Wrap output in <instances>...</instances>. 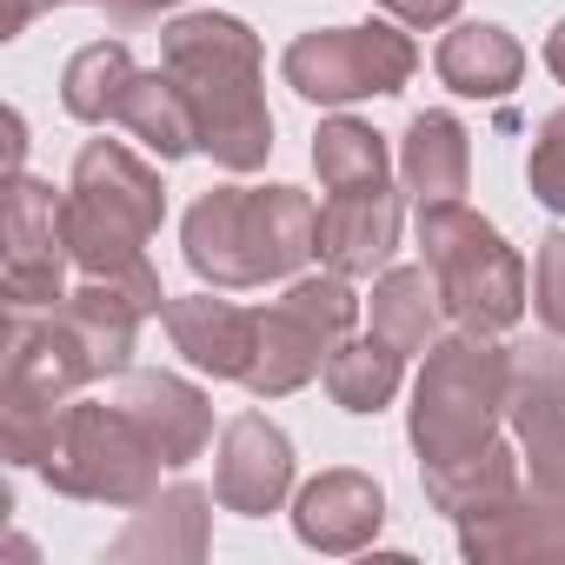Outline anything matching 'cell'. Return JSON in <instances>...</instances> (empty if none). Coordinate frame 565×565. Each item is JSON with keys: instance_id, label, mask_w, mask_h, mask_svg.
Here are the masks:
<instances>
[{"instance_id": "cell-1", "label": "cell", "mask_w": 565, "mask_h": 565, "mask_svg": "<svg viewBox=\"0 0 565 565\" xmlns=\"http://www.w3.org/2000/svg\"><path fill=\"white\" fill-rule=\"evenodd\" d=\"M160 67L180 81L200 120V153L226 173H253L273 153V114L259 94V34L239 14H180L160 34Z\"/></svg>"}, {"instance_id": "cell-2", "label": "cell", "mask_w": 565, "mask_h": 565, "mask_svg": "<svg viewBox=\"0 0 565 565\" xmlns=\"http://www.w3.org/2000/svg\"><path fill=\"white\" fill-rule=\"evenodd\" d=\"M186 266L220 294L294 279L320 253V206L300 186H213L180 220Z\"/></svg>"}, {"instance_id": "cell-3", "label": "cell", "mask_w": 565, "mask_h": 565, "mask_svg": "<svg viewBox=\"0 0 565 565\" xmlns=\"http://www.w3.org/2000/svg\"><path fill=\"white\" fill-rule=\"evenodd\" d=\"M67 246L87 279H120L147 266V239L167 220V186L160 173L120 147V140H87L67 180Z\"/></svg>"}, {"instance_id": "cell-4", "label": "cell", "mask_w": 565, "mask_h": 565, "mask_svg": "<svg viewBox=\"0 0 565 565\" xmlns=\"http://www.w3.org/2000/svg\"><path fill=\"white\" fill-rule=\"evenodd\" d=\"M505 426V347L499 333H452L426 353L419 386H413V452L419 466H452L486 446H499Z\"/></svg>"}, {"instance_id": "cell-5", "label": "cell", "mask_w": 565, "mask_h": 565, "mask_svg": "<svg viewBox=\"0 0 565 565\" xmlns=\"http://www.w3.org/2000/svg\"><path fill=\"white\" fill-rule=\"evenodd\" d=\"M419 253L426 273L439 279L446 320L466 333H512L525 313V259L505 246L492 220H479L466 200L419 206Z\"/></svg>"}, {"instance_id": "cell-6", "label": "cell", "mask_w": 565, "mask_h": 565, "mask_svg": "<svg viewBox=\"0 0 565 565\" xmlns=\"http://www.w3.org/2000/svg\"><path fill=\"white\" fill-rule=\"evenodd\" d=\"M160 446L134 426V413L120 399H67L54 452L41 459V479L67 499H94V505H140L160 492Z\"/></svg>"}, {"instance_id": "cell-7", "label": "cell", "mask_w": 565, "mask_h": 565, "mask_svg": "<svg viewBox=\"0 0 565 565\" xmlns=\"http://www.w3.org/2000/svg\"><path fill=\"white\" fill-rule=\"evenodd\" d=\"M360 300H353V279L347 273H307L294 279L273 307H259V353L246 373L253 399H287L307 380H320L333 366V353L353 340Z\"/></svg>"}, {"instance_id": "cell-8", "label": "cell", "mask_w": 565, "mask_h": 565, "mask_svg": "<svg viewBox=\"0 0 565 565\" xmlns=\"http://www.w3.org/2000/svg\"><path fill=\"white\" fill-rule=\"evenodd\" d=\"M419 67V47L373 21V28H313L287 47L279 74L287 87L313 107H353V100H373V94H399Z\"/></svg>"}, {"instance_id": "cell-9", "label": "cell", "mask_w": 565, "mask_h": 565, "mask_svg": "<svg viewBox=\"0 0 565 565\" xmlns=\"http://www.w3.org/2000/svg\"><path fill=\"white\" fill-rule=\"evenodd\" d=\"M67 193H54L47 180L14 173L8 180V266H0V300L8 307H61L67 300Z\"/></svg>"}, {"instance_id": "cell-10", "label": "cell", "mask_w": 565, "mask_h": 565, "mask_svg": "<svg viewBox=\"0 0 565 565\" xmlns=\"http://www.w3.org/2000/svg\"><path fill=\"white\" fill-rule=\"evenodd\" d=\"M294 492V439L279 433L266 413H239L220 433V466H213V499L239 519L279 512V499Z\"/></svg>"}, {"instance_id": "cell-11", "label": "cell", "mask_w": 565, "mask_h": 565, "mask_svg": "<svg viewBox=\"0 0 565 565\" xmlns=\"http://www.w3.org/2000/svg\"><path fill=\"white\" fill-rule=\"evenodd\" d=\"M393 246H399V193H393V180L327 193V206H320V259L333 273L373 279V273H386Z\"/></svg>"}, {"instance_id": "cell-12", "label": "cell", "mask_w": 565, "mask_h": 565, "mask_svg": "<svg viewBox=\"0 0 565 565\" xmlns=\"http://www.w3.org/2000/svg\"><path fill=\"white\" fill-rule=\"evenodd\" d=\"M380 525H386V492H380L373 472H353V466L320 472V479L300 486V499H294V532H300V545L333 552V558L373 545Z\"/></svg>"}, {"instance_id": "cell-13", "label": "cell", "mask_w": 565, "mask_h": 565, "mask_svg": "<svg viewBox=\"0 0 565 565\" xmlns=\"http://www.w3.org/2000/svg\"><path fill=\"white\" fill-rule=\"evenodd\" d=\"M167 333H173V353L213 380H239L253 373V353H259V313L233 307V300H213V294H186V300H167Z\"/></svg>"}, {"instance_id": "cell-14", "label": "cell", "mask_w": 565, "mask_h": 565, "mask_svg": "<svg viewBox=\"0 0 565 565\" xmlns=\"http://www.w3.org/2000/svg\"><path fill=\"white\" fill-rule=\"evenodd\" d=\"M114 399L134 413V426L160 446L167 466H193L213 446V406L180 373H120V393Z\"/></svg>"}, {"instance_id": "cell-15", "label": "cell", "mask_w": 565, "mask_h": 565, "mask_svg": "<svg viewBox=\"0 0 565 565\" xmlns=\"http://www.w3.org/2000/svg\"><path fill=\"white\" fill-rule=\"evenodd\" d=\"M459 552L472 565L499 558H565V499L558 492H512L472 519H459Z\"/></svg>"}, {"instance_id": "cell-16", "label": "cell", "mask_w": 565, "mask_h": 565, "mask_svg": "<svg viewBox=\"0 0 565 565\" xmlns=\"http://www.w3.org/2000/svg\"><path fill=\"white\" fill-rule=\"evenodd\" d=\"M206 525H213V499L200 492V486H167V492H153V499H140L134 505V519H127V532L107 545V558L114 565H134V558H206Z\"/></svg>"}, {"instance_id": "cell-17", "label": "cell", "mask_w": 565, "mask_h": 565, "mask_svg": "<svg viewBox=\"0 0 565 565\" xmlns=\"http://www.w3.org/2000/svg\"><path fill=\"white\" fill-rule=\"evenodd\" d=\"M433 74L466 100H505L525 74V47L492 21H466L433 47Z\"/></svg>"}, {"instance_id": "cell-18", "label": "cell", "mask_w": 565, "mask_h": 565, "mask_svg": "<svg viewBox=\"0 0 565 565\" xmlns=\"http://www.w3.org/2000/svg\"><path fill=\"white\" fill-rule=\"evenodd\" d=\"M399 180H406V193L419 206L459 200L466 180H472V140H466V127L452 114H439V107L413 114V127L399 140Z\"/></svg>"}, {"instance_id": "cell-19", "label": "cell", "mask_w": 565, "mask_h": 565, "mask_svg": "<svg viewBox=\"0 0 565 565\" xmlns=\"http://www.w3.org/2000/svg\"><path fill=\"white\" fill-rule=\"evenodd\" d=\"M439 327H446V300H439V279L426 266H386L373 279V333L393 353L426 360L439 347Z\"/></svg>"}, {"instance_id": "cell-20", "label": "cell", "mask_w": 565, "mask_h": 565, "mask_svg": "<svg viewBox=\"0 0 565 565\" xmlns=\"http://www.w3.org/2000/svg\"><path fill=\"white\" fill-rule=\"evenodd\" d=\"M114 127H127L147 153H160V160H186V153H200V120H193V100L180 94V81L160 67V74H140L134 87H127V100H120V114H114Z\"/></svg>"}, {"instance_id": "cell-21", "label": "cell", "mask_w": 565, "mask_h": 565, "mask_svg": "<svg viewBox=\"0 0 565 565\" xmlns=\"http://www.w3.org/2000/svg\"><path fill=\"white\" fill-rule=\"evenodd\" d=\"M419 472H426V499H433V512H446L452 525L519 492V452H512L505 439H499V446H486V452H472V459L419 466Z\"/></svg>"}, {"instance_id": "cell-22", "label": "cell", "mask_w": 565, "mask_h": 565, "mask_svg": "<svg viewBox=\"0 0 565 565\" xmlns=\"http://www.w3.org/2000/svg\"><path fill=\"white\" fill-rule=\"evenodd\" d=\"M134 81H140V67H134L127 41H94V47H81V54L67 61V74H61V107H67L74 120H87V127H107V120L120 114V100H127Z\"/></svg>"}, {"instance_id": "cell-23", "label": "cell", "mask_w": 565, "mask_h": 565, "mask_svg": "<svg viewBox=\"0 0 565 565\" xmlns=\"http://www.w3.org/2000/svg\"><path fill=\"white\" fill-rule=\"evenodd\" d=\"M558 406H565V347H558V333L505 347V419H512V433L539 426Z\"/></svg>"}, {"instance_id": "cell-24", "label": "cell", "mask_w": 565, "mask_h": 565, "mask_svg": "<svg viewBox=\"0 0 565 565\" xmlns=\"http://www.w3.org/2000/svg\"><path fill=\"white\" fill-rule=\"evenodd\" d=\"M399 380H406V353H393L380 333L347 340V347L333 353V366H327V393H333V406H347V413H380V406H393Z\"/></svg>"}, {"instance_id": "cell-25", "label": "cell", "mask_w": 565, "mask_h": 565, "mask_svg": "<svg viewBox=\"0 0 565 565\" xmlns=\"http://www.w3.org/2000/svg\"><path fill=\"white\" fill-rule=\"evenodd\" d=\"M313 173H320V186L327 193H340V186H373V180H386L393 173V153H386V140L366 127V120H327L320 134H313Z\"/></svg>"}, {"instance_id": "cell-26", "label": "cell", "mask_w": 565, "mask_h": 565, "mask_svg": "<svg viewBox=\"0 0 565 565\" xmlns=\"http://www.w3.org/2000/svg\"><path fill=\"white\" fill-rule=\"evenodd\" d=\"M525 180H532V200L565 220V107L539 120L532 153H525Z\"/></svg>"}, {"instance_id": "cell-27", "label": "cell", "mask_w": 565, "mask_h": 565, "mask_svg": "<svg viewBox=\"0 0 565 565\" xmlns=\"http://www.w3.org/2000/svg\"><path fill=\"white\" fill-rule=\"evenodd\" d=\"M519 446H525V472H532V486L565 499V406H558V413H545L539 426H525V433H519Z\"/></svg>"}, {"instance_id": "cell-28", "label": "cell", "mask_w": 565, "mask_h": 565, "mask_svg": "<svg viewBox=\"0 0 565 565\" xmlns=\"http://www.w3.org/2000/svg\"><path fill=\"white\" fill-rule=\"evenodd\" d=\"M532 307H539V327L565 340V226L539 239V266H532Z\"/></svg>"}, {"instance_id": "cell-29", "label": "cell", "mask_w": 565, "mask_h": 565, "mask_svg": "<svg viewBox=\"0 0 565 565\" xmlns=\"http://www.w3.org/2000/svg\"><path fill=\"white\" fill-rule=\"evenodd\" d=\"M380 8L393 21H406V28H446L459 14V0H380Z\"/></svg>"}, {"instance_id": "cell-30", "label": "cell", "mask_w": 565, "mask_h": 565, "mask_svg": "<svg viewBox=\"0 0 565 565\" xmlns=\"http://www.w3.org/2000/svg\"><path fill=\"white\" fill-rule=\"evenodd\" d=\"M114 28H140V21H160L167 8H186V0H100Z\"/></svg>"}, {"instance_id": "cell-31", "label": "cell", "mask_w": 565, "mask_h": 565, "mask_svg": "<svg viewBox=\"0 0 565 565\" xmlns=\"http://www.w3.org/2000/svg\"><path fill=\"white\" fill-rule=\"evenodd\" d=\"M47 8H74V0H8V14H0V41L28 34V21H34V14H47Z\"/></svg>"}, {"instance_id": "cell-32", "label": "cell", "mask_w": 565, "mask_h": 565, "mask_svg": "<svg viewBox=\"0 0 565 565\" xmlns=\"http://www.w3.org/2000/svg\"><path fill=\"white\" fill-rule=\"evenodd\" d=\"M21 153H28V120H21V114H8V180L21 173Z\"/></svg>"}, {"instance_id": "cell-33", "label": "cell", "mask_w": 565, "mask_h": 565, "mask_svg": "<svg viewBox=\"0 0 565 565\" xmlns=\"http://www.w3.org/2000/svg\"><path fill=\"white\" fill-rule=\"evenodd\" d=\"M545 67H552L558 81H565V21H558V28L545 34Z\"/></svg>"}]
</instances>
